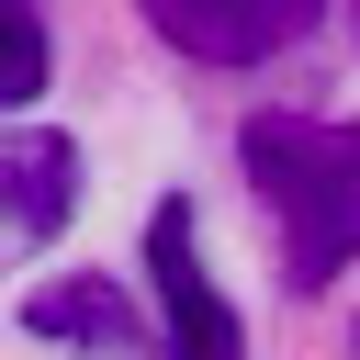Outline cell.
Masks as SVG:
<instances>
[{
	"instance_id": "277c9868",
	"label": "cell",
	"mask_w": 360,
	"mask_h": 360,
	"mask_svg": "<svg viewBox=\"0 0 360 360\" xmlns=\"http://www.w3.org/2000/svg\"><path fill=\"white\" fill-rule=\"evenodd\" d=\"M180 56H202V68H259V56H281L292 34H315V11L326 0H135Z\"/></svg>"
},
{
	"instance_id": "7a4b0ae2",
	"label": "cell",
	"mask_w": 360,
	"mask_h": 360,
	"mask_svg": "<svg viewBox=\"0 0 360 360\" xmlns=\"http://www.w3.org/2000/svg\"><path fill=\"white\" fill-rule=\"evenodd\" d=\"M146 281H158V315H169V360H248V326H236V304L214 292L180 191L146 214Z\"/></svg>"
},
{
	"instance_id": "8992f818",
	"label": "cell",
	"mask_w": 360,
	"mask_h": 360,
	"mask_svg": "<svg viewBox=\"0 0 360 360\" xmlns=\"http://www.w3.org/2000/svg\"><path fill=\"white\" fill-rule=\"evenodd\" d=\"M34 90H45V11L0 0V112H22Z\"/></svg>"
},
{
	"instance_id": "3957f363",
	"label": "cell",
	"mask_w": 360,
	"mask_h": 360,
	"mask_svg": "<svg viewBox=\"0 0 360 360\" xmlns=\"http://www.w3.org/2000/svg\"><path fill=\"white\" fill-rule=\"evenodd\" d=\"M68 214H79V146L56 124H0V270L56 248Z\"/></svg>"
},
{
	"instance_id": "6da1fadb",
	"label": "cell",
	"mask_w": 360,
	"mask_h": 360,
	"mask_svg": "<svg viewBox=\"0 0 360 360\" xmlns=\"http://www.w3.org/2000/svg\"><path fill=\"white\" fill-rule=\"evenodd\" d=\"M270 225H281V281L326 292L360 259V124H304V112H259L236 135Z\"/></svg>"
},
{
	"instance_id": "5b68a950",
	"label": "cell",
	"mask_w": 360,
	"mask_h": 360,
	"mask_svg": "<svg viewBox=\"0 0 360 360\" xmlns=\"http://www.w3.org/2000/svg\"><path fill=\"white\" fill-rule=\"evenodd\" d=\"M22 326H34V338H68V349H135V338H146L135 304H124V281H101V270L45 281V292L22 304Z\"/></svg>"
}]
</instances>
